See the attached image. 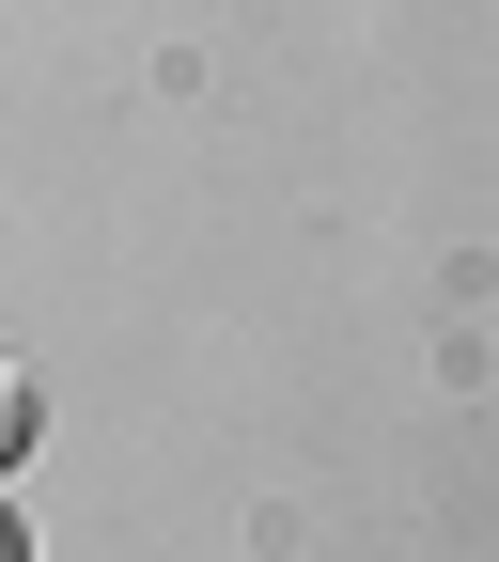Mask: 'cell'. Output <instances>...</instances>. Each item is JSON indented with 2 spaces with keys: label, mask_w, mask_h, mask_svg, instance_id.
Returning <instances> with one entry per match:
<instances>
[{
  "label": "cell",
  "mask_w": 499,
  "mask_h": 562,
  "mask_svg": "<svg viewBox=\"0 0 499 562\" xmlns=\"http://www.w3.org/2000/svg\"><path fill=\"white\" fill-rule=\"evenodd\" d=\"M16 453H32V375L0 360V469H16Z\"/></svg>",
  "instance_id": "6da1fadb"
},
{
  "label": "cell",
  "mask_w": 499,
  "mask_h": 562,
  "mask_svg": "<svg viewBox=\"0 0 499 562\" xmlns=\"http://www.w3.org/2000/svg\"><path fill=\"white\" fill-rule=\"evenodd\" d=\"M0 562H16V547H0Z\"/></svg>",
  "instance_id": "7a4b0ae2"
}]
</instances>
